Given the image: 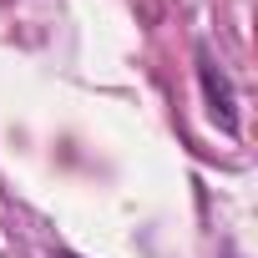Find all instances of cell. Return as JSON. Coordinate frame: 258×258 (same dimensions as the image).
I'll return each mask as SVG.
<instances>
[{
	"instance_id": "cell-1",
	"label": "cell",
	"mask_w": 258,
	"mask_h": 258,
	"mask_svg": "<svg viewBox=\"0 0 258 258\" xmlns=\"http://www.w3.org/2000/svg\"><path fill=\"white\" fill-rule=\"evenodd\" d=\"M198 76H203V91H208V106H213V121L223 132H238V96H233V81L218 71L213 51L198 46Z\"/></svg>"
},
{
	"instance_id": "cell-2",
	"label": "cell",
	"mask_w": 258,
	"mask_h": 258,
	"mask_svg": "<svg viewBox=\"0 0 258 258\" xmlns=\"http://www.w3.org/2000/svg\"><path fill=\"white\" fill-rule=\"evenodd\" d=\"M51 258H76V253H61V248H56V253H51Z\"/></svg>"
}]
</instances>
